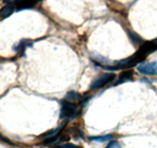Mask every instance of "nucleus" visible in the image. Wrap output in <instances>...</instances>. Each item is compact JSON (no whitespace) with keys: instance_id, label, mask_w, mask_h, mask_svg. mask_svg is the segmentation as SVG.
Instances as JSON below:
<instances>
[{"instance_id":"1","label":"nucleus","mask_w":157,"mask_h":148,"mask_svg":"<svg viewBox=\"0 0 157 148\" xmlns=\"http://www.w3.org/2000/svg\"><path fill=\"white\" fill-rule=\"evenodd\" d=\"M79 115V108L75 103H71L68 100H63L61 103V110H60V118L64 120H72L77 118Z\"/></svg>"},{"instance_id":"2","label":"nucleus","mask_w":157,"mask_h":148,"mask_svg":"<svg viewBox=\"0 0 157 148\" xmlns=\"http://www.w3.org/2000/svg\"><path fill=\"white\" fill-rule=\"evenodd\" d=\"M115 78H116V75L113 72H104V73L100 74L92 81L90 89L92 90L101 89L108 85L109 83H112L115 80Z\"/></svg>"},{"instance_id":"3","label":"nucleus","mask_w":157,"mask_h":148,"mask_svg":"<svg viewBox=\"0 0 157 148\" xmlns=\"http://www.w3.org/2000/svg\"><path fill=\"white\" fill-rule=\"evenodd\" d=\"M136 70L143 75L153 76L157 74V63L151 62V63H140L136 68Z\"/></svg>"},{"instance_id":"4","label":"nucleus","mask_w":157,"mask_h":148,"mask_svg":"<svg viewBox=\"0 0 157 148\" xmlns=\"http://www.w3.org/2000/svg\"><path fill=\"white\" fill-rule=\"evenodd\" d=\"M14 9H15V8H14V6L12 4H8L5 6L0 10V18L2 20L10 16L13 13Z\"/></svg>"},{"instance_id":"5","label":"nucleus","mask_w":157,"mask_h":148,"mask_svg":"<svg viewBox=\"0 0 157 148\" xmlns=\"http://www.w3.org/2000/svg\"><path fill=\"white\" fill-rule=\"evenodd\" d=\"M113 136L112 134H106L102 136H94V137H89V140L90 141L95 142V143H104V142L109 141L112 140Z\"/></svg>"},{"instance_id":"6","label":"nucleus","mask_w":157,"mask_h":148,"mask_svg":"<svg viewBox=\"0 0 157 148\" xmlns=\"http://www.w3.org/2000/svg\"><path fill=\"white\" fill-rule=\"evenodd\" d=\"M36 3V0H22L17 4V8H18V10L29 9V8L33 7Z\"/></svg>"},{"instance_id":"7","label":"nucleus","mask_w":157,"mask_h":148,"mask_svg":"<svg viewBox=\"0 0 157 148\" xmlns=\"http://www.w3.org/2000/svg\"><path fill=\"white\" fill-rule=\"evenodd\" d=\"M132 78H133V72L132 71H126V72H124L120 76L119 79L117 80V83H116V84L114 86H117L118 84H121V83L129 81V80H132Z\"/></svg>"},{"instance_id":"8","label":"nucleus","mask_w":157,"mask_h":148,"mask_svg":"<svg viewBox=\"0 0 157 148\" xmlns=\"http://www.w3.org/2000/svg\"><path fill=\"white\" fill-rule=\"evenodd\" d=\"M81 95L78 92H75V91H71V92H67V95H66L65 98L67 100H80L81 98Z\"/></svg>"},{"instance_id":"9","label":"nucleus","mask_w":157,"mask_h":148,"mask_svg":"<svg viewBox=\"0 0 157 148\" xmlns=\"http://www.w3.org/2000/svg\"><path fill=\"white\" fill-rule=\"evenodd\" d=\"M55 148H81L80 146H78V145L75 144V143H64V144H61L58 145V146H56Z\"/></svg>"},{"instance_id":"10","label":"nucleus","mask_w":157,"mask_h":148,"mask_svg":"<svg viewBox=\"0 0 157 148\" xmlns=\"http://www.w3.org/2000/svg\"><path fill=\"white\" fill-rule=\"evenodd\" d=\"M105 148H122V146L117 141L112 140V141L109 142L108 144L106 146Z\"/></svg>"},{"instance_id":"11","label":"nucleus","mask_w":157,"mask_h":148,"mask_svg":"<svg viewBox=\"0 0 157 148\" xmlns=\"http://www.w3.org/2000/svg\"><path fill=\"white\" fill-rule=\"evenodd\" d=\"M22 0H4V2L6 4H12V3H19L20 2H21Z\"/></svg>"}]
</instances>
